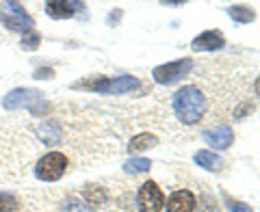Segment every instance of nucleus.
<instances>
[{"label": "nucleus", "mask_w": 260, "mask_h": 212, "mask_svg": "<svg viewBox=\"0 0 260 212\" xmlns=\"http://www.w3.org/2000/svg\"><path fill=\"white\" fill-rule=\"evenodd\" d=\"M174 111L182 124H198L202 115L206 113V97L200 89L195 87H182L174 95Z\"/></svg>", "instance_id": "nucleus-1"}, {"label": "nucleus", "mask_w": 260, "mask_h": 212, "mask_svg": "<svg viewBox=\"0 0 260 212\" xmlns=\"http://www.w3.org/2000/svg\"><path fill=\"white\" fill-rule=\"evenodd\" d=\"M74 89H91L95 93H107V95H119L128 93L133 89L139 87V80L135 76H119V78H107V76H98L91 80H80V83L72 85Z\"/></svg>", "instance_id": "nucleus-2"}, {"label": "nucleus", "mask_w": 260, "mask_h": 212, "mask_svg": "<svg viewBox=\"0 0 260 212\" xmlns=\"http://www.w3.org/2000/svg\"><path fill=\"white\" fill-rule=\"evenodd\" d=\"M0 22L9 30H20V32L32 30V18L20 3H0Z\"/></svg>", "instance_id": "nucleus-3"}, {"label": "nucleus", "mask_w": 260, "mask_h": 212, "mask_svg": "<svg viewBox=\"0 0 260 212\" xmlns=\"http://www.w3.org/2000/svg\"><path fill=\"white\" fill-rule=\"evenodd\" d=\"M68 169V158L61 152H48L46 156L35 165V175L44 182H54Z\"/></svg>", "instance_id": "nucleus-4"}, {"label": "nucleus", "mask_w": 260, "mask_h": 212, "mask_svg": "<svg viewBox=\"0 0 260 212\" xmlns=\"http://www.w3.org/2000/svg\"><path fill=\"white\" fill-rule=\"evenodd\" d=\"M42 102H44L42 93H39V91H32V89H13L11 93H7V95L3 97V106H5L7 111L28 106L32 113H42Z\"/></svg>", "instance_id": "nucleus-5"}, {"label": "nucleus", "mask_w": 260, "mask_h": 212, "mask_svg": "<svg viewBox=\"0 0 260 212\" xmlns=\"http://www.w3.org/2000/svg\"><path fill=\"white\" fill-rule=\"evenodd\" d=\"M162 203H165V199H162L158 184L154 180H148L139 189V195H137V208H139V212H160Z\"/></svg>", "instance_id": "nucleus-6"}, {"label": "nucleus", "mask_w": 260, "mask_h": 212, "mask_svg": "<svg viewBox=\"0 0 260 212\" xmlns=\"http://www.w3.org/2000/svg\"><path fill=\"white\" fill-rule=\"evenodd\" d=\"M191 67H193V63L189 59H180V61H172V63H165V65H158V67H154L152 76H154L156 83L169 85V83H174V80L182 78Z\"/></svg>", "instance_id": "nucleus-7"}, {"label": "nucleus", "mask_w": 260, "mask_h": 212, "mask_svg": "<svg viewBox=\"0 0 260 212\" xmlns=\"http://www.w3.org/2000/svg\"><path fill=\"white\" fill-rule=\"evenodd\" d=\"M225 46V37L221 30H206L202 32V35H198L193 39L191 48L195 52H202V50H219V48Z\"/></svg>", "instance_id": "nucleus-8"}, {"label": "nucleus", "mask_w": 260, "mask_h": 212, "mask_svg": "<svg viewBox=\"0 0 260 212\" xmlns=\"http://www.w3.org/2000/svg\"><path fill=\"white\" fill-rule=\"evenodd\" d=\"M204 141L208 145H213L215 150H225V148H230L232 141H234V132H232V128H228V126H219V128H210L204 132Z\"/></svg>", "instance_id": "nucleus-9"}, {"label": "nucleus", "mask_w": 260, "mask_h": 212, "mask_svg": "<svg viewBox=\"0 0 260 212\" xmlns=\"http://www.w3.org/2000/svg\"><path fill=\"white\" fill-rule=\"evenodd\" d=\"M193 208H195V197L189 191H176L167 199V212H193Z\"/></svg>", "instance_id": "nucleus-10"}, {"label": "nucleus", "mask_w": 260, "mask_h": 212, "mask_svg": "<svg viewBox=\"0 0 260 212\" xmlns=\"http://www.w3.org/2000/svg\"><path fill=\"white\" fill-rule=\"evenodd\" d=\"M80 7H83V3H68V0H63V3H46V13L54 20H65L72 18Z\"/></svg>", "instance_id": "nucleus-11"}, {"label": "nucleus", "mask_w": 260, "mask_h": 212, "mask_svg": "<svg viewBox=\"0 0 260 212\" xmlns=\"http://www.w3.org/2000/svg\"><path fill=\"white\" fill-rule=\"evenodd\" d=\"M195 162L206 171H221L223 169V158L217 156L215 152H208V150H200L195 154Z\"/></svg>", "instance_id": "nucleus-12"}, {"label": "nucleus", "mask_w": 260, "mask_h": 212, "mask_svg": "<svg viewBox=\"0 0 260 212\" xmlns=\"http://www.w3.org/2000/svg\"><path fill=\"white\" fill-rule=\"evenodd\" d=\"M154 145H158V138L154 134H150V132H143V134H137L133 141H130L128 152L130 154H139V152H145V150L154 148Z\"/></svg>", "instance_id": "nucleus-13"}, {"label": "nucleus", "mask_w": 260, "mask_h": 212, "mask_svg": "<svg viewBox=\"0 0 260 212\" xmlns=\"http://www.w3.org/2000/svg\"><path fill=\"white\" fill-rule=\"evenodd\" d=\"M228 13H230V18L237 24H249L256 18L254 9H249V7H245V5H232L230 9H228Z\"/></svg>", "instance_id": "nucleus-14"}, {"label": "nucleus", "mask_w": 260, "mask_h": 212, "mask_svg": "<svg viewBox=\"0 0 260 212\" xmlns=\"http://www.w3.org/2000/svg\"><path fill=\"white\" fill-rule=\"evenodd\" d=\"M39 136L44 138V143H48V145H56L61 141V136H63V132H61V128L56 126V124H44V126H39Z\"/></svg>", "instance_id": "nucleus-15"}, {"label": "nucleus", "mask_w": 260, "mask_h": 212, "mask_svg": "<svg viewBox=\"0 0 260 212\" xmlns=\"http://www.w3.org/2000/svg\"><path fill=\"white\" fill-rule=\"evenodd\" d=\"M61 212H93V208L80 197H68L63 201Z\"/></svg>", "instance_id": "nucleus-16"}, {"label": "nucleus", "mask_w": 260, "mask_h": 212, "mask_svg": "<svg viewBox=\"0 0 260 212\" xmlns=\"http://www.w3.org/2000/svg\"><path fill=\"white\" fill-rule=\"evenodd\" d=\"M152 167V162L150 160H145V158H130L126 165H124V171L130 175H135V173H148Z\"/></svg>", "instance_id": "nucleus-17"}, {"label": "nucleus", "mask_w": 260, "mask_h": 212, "mask_svg": "<svg viewBox=\"0 0 260 212\" xmlns=\"http://www.w3.org/2000/svg\"><path fill=\"white\" fill-rule=\"evenodd\" d=\"M0 212H18V199L13 195L0 193Z\"/></svg>", "instance_id": "nucleus-18"}, {"label": "nucleus", "mask_w": 260, "mask_h": 212, "mask_svg": "<svg viewBox=\"0 0 260 212\" xmlns=\"http://www.w3.org/2000/svg\"><path fill=\"white\" fill-rule=\"evenodd\" d=\"M39 46V35H37V32H28V35L26 37H24V42H22V48H24V50H35V48Z\"/></svg>", "instance_id": "nucleus-19"}, {"label": "nucleus", "mask_w": 260, "mask_h": 212, "mask_svg": "<svg viewBox=\"0 0 260 212\" xmlns=\"http://www.w3.org/2000/svg\"><path fill=\"white\" fill-rule=\"evenodd\" d=\"M228 203H230L232 212H254V210L247 206V203H241V201H228Z\"/></svg>", "instance_id": "nucleus-20"}, {"label": "nucleus", "mask_w": 260, "mask_h": 212, "mask_svg": "<svg viewBox=\"0 0 260 212\" xmlns=\"http://www.w3.org/2000/svg\"><path fill=\"white\" fill-rule=\"evenodd\" d=\"M54 72L52 69H37L35 72V78H52Z\"/></svg>", "instance_id": "nucleus-21"}, {"label": "nucleus", "mask_w": 260, "mask_h": 212, "mask_svg": "<svg viewBox=\"0 0 260 212\" xmlns=\"http://www.w3.org/2000/svg\"><path fill=\"white\" fill-rule=\"evenodd\" d=\"M256 93L260 95V76H258V80H256Z\"/></svg>", "instance_id": "nucleus-22"}]
</instances>
